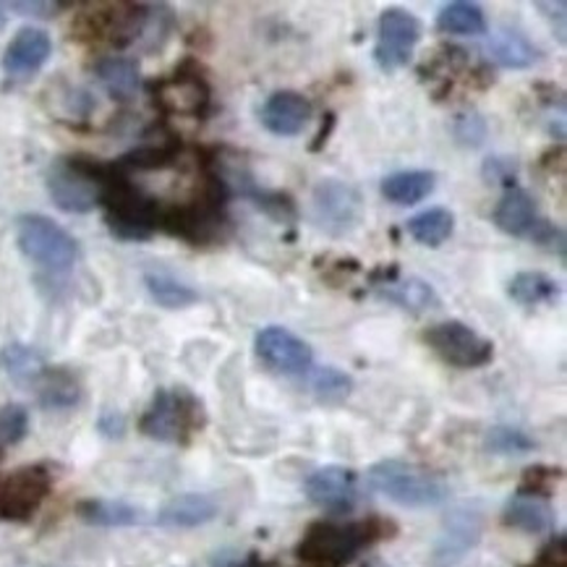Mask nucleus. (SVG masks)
I'll list each match as a JSON object with an SVG mask.
<instances>
[{"instance_id": "f257e3e1", "label": "nucleus", "mask_w": 567, "mask_h": 567, "mask_svg": "<svg viewBox=\"0 0 567 567\" xmlns=\"http://www.w3.org/2000/svg\"><path fill=\"white\" fill-rule=\"evenodd\" d=\"M100 205L105 207V223L121 241H147L159 230L163 207L140 192L115 163H103L100 178Z\"/></svg>"}, {"instance_id": "f03ea898", "label": "nucleus", "mask_w": 567, "mask_h": 567, "mask_svg": "<svg viewBox=\"0 0 567 567\" xmlns=\"http://www.w3.org/2000/svg\"><path fill=\"white\" fill-rule=\"evenodd\" d=\"M395 523L384 518L355 523H315L303 534L301 544H298V557L322 567H340L351 563L369 544L395 536Z\"/></svg>"}, {"instance_id": "7ed1b4c3", "label": "nucleus", "mask_w": 567, "mask_h": 567, "mask_svg": "<svg viewBox=\"0 0 567 567\" xmlns=\"http://www.w3.org/2000/svg\"><path fill=\"white\" fill-rule=\"evenodd\" d=\"M159 230L188 241L192 246H207L223 241L228 233L225 217V184L223 178H209L205 192L184 205L163 207Z\"/></svg>"}, {"instance_id": "20e7f679", "label": "nucleus", "mask_w": 567, "mask_h": 567, "mask_svg": "<svg viewBox=\"0 0 567 567\" xmlns=\"http://www.w3.org/2000/svg\"><path fill=\"white\" fill-rule=\"evenodd\" d=\"M369 486L403 507H437L450 497V486L440 474L405 461H382L369 468Z\"/></svg>"}, {"instance_id": "39448f33", "label": "nucleus", "mask_w": 567, "mask_h": 567, "mask_svg": "<svg viewBox=\"0 0 567 567\" xmlns=\"http://www.w3.org/2000/svg\"><path fill=\"white\" fill-rule=\"evenodd\" d=\"M205 405L202 400L184 388L159 390L147 411H144L140 429L147 437L168 445H186L188 440L205 426Z\"/></svg>"}, {"instance_id": "423d86ee", "label": "nucleus", "mask_w": 567, "mask_h": 567, "mask_svg": "<svg viewBox=\"0 0 567 567\" xmlns=\"http://www.w3.org/2000/svg\"><path fill=\"white\" fill-rule=\"evenodd\" d=\"M103 163L90 157L58 159L48 171V192L63 213L84 215L100 205Z\"/></svg>"}, {"instance_id": "0eeeda50", "label": "nucleus", "mask_w": 567, "mask_h": 567, "mask_svg": "<svg viewBox=\"0 0 567 567\" xmlns=\"http://www.w3.org/2000/svg\"><path fill=\"white\" fill-rule=\"evenodd\" d=\"M17 241L27 259L38 261L40 267L53 272H63L74 267L79 259V246L71 233L45 215H24L17 223Z\"/></svg>"}, {"instance_id": "6e6552de", "label": "nucleus", "mask_w": 567, "mask_h": 567, "mask_svg": "<svg viewBox=\"0 0 567 567\" xmlns=\"http://www.w3.org/2000/svg\"><path fill=\"white\" fill-rule=\"evenodd\" d=\"M311 209H315V223L319 230H324L332 238H343L361 223L363 202L351 184L327 178L315 188Z\"/></svg>"}, {"instance_id": "1a4fd4ad", "label": "nucleus", "mask_w": 567, "mask_h": 567, "mask_svg": "<svg viewBox=\"0 0 567 567\" xmlns=\"http://www.w3.org/2000/svg\"><path fill=\"white\" fill-rule=\"evenodd\" d=\"M426 346L457 369H478L494 359V346L463 322H442L424 332Z\"/></svg>"}, {"instance_id": "9d476101", "label": "nucleus", "mask_w": 567, "mask_h": 567, "mask_svg": "<svg viewBox=\"0 0 567 567\" xmlns=\"http://www.w3.org/2000/svg\"><path fill=\"white\" fill-rule=\"evenodd\" d=\"M421 40V21L403 9L382 11L377 24L374 61L384 74H395L398 69L411 63L413 50Z\"/></svg>"}, {"instance_id": "9b49d317", "label": "nucleus", "mask_w": 567, "mask_h": 567, "mask_svg": "<svg viewBox=\"0 0 567 567\" xmlns=\"http://www.w3.org/2000/svg\"><path fill=\"white\" fill-rule=\"evenodd\" d=\"M155 103L168 115H188V118H202L209 107V84L194 63H184L176 74L159 79L152 84Z\"/></svg>"}, {"instance_id": "f8f14e48", "label": "nucleus", "mask_w": 567, "mask_h": 567, "mask_svg": "<svg viewBox=\"0 0 567 567\" xmlns=\"http://www.w3.org/2000/svg\"><path fill=\"white\" fill-rule=\"evenodd\" d=\"M50 492V474L42 465H29L0 478V518L27 520L38 513Z\"/></svg>"}, {"instance_id": "ddd939ff", "label": "nucleus", "mask_w": 567, "mask_h": 567, "mask_svg": "<svg viewBox=\"0 0 567 567\" xmlns=\"http://www.w3.org/2000/svg\"><path fill=\"white\" fill-rule=\"evenodd\" d=\"M254 348H257L261 363L280 374H303L309 372L311 361H315L311 348L286 327L278 324L265 327L254 340Z\"/></svg>"}, {"instance_id": "4468645a", "label": "nucleus", "mask_w": 567, "mask_h": 567, "mask_svg": "<svg viewBox=\"0 0 567 567\" xmlns=\"http://www.w3.org/2000/svg\"><path fill=\"white\" fill-rule=\"evenodd\" d=\"M484 518L476 507H457L447 515L437 544L432 549V567H453L482 539Z\"/></svg>"}, {"instance_id": "2eb2a0df", "label": "nucleus", "mask_w": 567, "mask_h": 567, "mask_svg": "<svg viewBox=\"0 0 567 567\" xmlns=\"http://www.w3.org/2000/svg\"><path fill=\"white\" fill-rule=\"evenodd\" d=\"M372 282L384 301L395 303V307L413 311V315H424V311H432L440 307V296L437 290L429 286L426 280L421 278H398V267L392 265L380 267V270L372 272Z\"/></svg>"}, {"instance_id": "dca6fc26", "label": "nucleus", "mask_w": 567, "mask_h": 567, "mask_svg": "<svg viewBox=\"0 0 567 567\" xmlns=\"http://www.w3.org/2000/svg\"><path fill=\"white\" fill-rule=\"evenodd\" d=\"M309 499L330 513H348L355 505V474L343 465H324L307 478Z\"/></svg>"}, {"instance_id": "f3484780", "label": "nucleus", "mask_w": 567, "mask_h": 567, "mask_svg": "<svg viewBox=\"0 0 567 567\" xmlns=\"http://www.w3.org/2000/svg\"><path fill=\"white\" fill-rule=\"evenodd\" d=\"M53 53V40L42 29L27 27L17 32V38L9 42L3 55V71L11 79H29L34 76L42 65L48 63Z\"/></svg>"}, {"instance_id": "a211bd4d", "label": "nucleus", "mask_w": 567, "mask_h": 567, "mask_svg": "<svg viewBox=\"0 0 567 567\" xmlns=\"http://www.w3.org/2000/svg\"><path fill=\"white\" fill-rule=\"evenodd\" d=\"M261 126L275 136H298L311 121V103L301 92H275L259 113Z\"/></svg>"}, {"instance_id": "6ab92c4d", "label": "nucleus", "mask_w": 567, "mask_h": 567, "mask_svg": "<svg viewBox=\"0 0 567 567\" xmlns=\"http://www.w3.org/2000/svg\"><path fill=\"white\" fill-rule=\"evenodd\" d=\"M539 223L534 196L523 188H507L499 205L494 207V225L513 238H523Z\"/></svg>"}, {"instance_id": "aec40b11", "label": "nucleus", "mask_w": 567, "mask_h": 567, "mask_svg": "<svg viewBox=\"0 0 567 567\" xmlns=\"http://www.w3.org/2000/svg\"><path fill=\"white\" fill-rule=\"evenodd\" d=\"M503 520L507 526L526 530V534H547V530L555 528V511L549 507L547 497L518 492L505 505Z\"/></svg>"}, {"instance_id": "412c9836", "label": "nucleus", "mask_w": 567, "mask_h": 567, "mask_svg": "<svg viewBox=\"0 0 567 567\" xmlns=\"http://www.w3.org/2000/svg\"><path fill=\"white\" fill-rule=\"evenodd\" d=\"M486 53L497 65L503 69H530L534 63H539V48L530 42L526 34L518 29H497L486 42Z\"/></svg>"}, {"instance_id": "4be33fe9", "label": "nucleus", "mask_w": 567, "mask_h": 567, "mask_svg": "<svg viewBox=\"0 0 567 567\" xmlns=\"http://www.w3.org/2000/svg\"><path fill=\"white\" fill-rule=\"evenodd\" d=\"M94 74H97L100 84H103L115 100H121V103L134 100V94L140 92L142 74H140V63H136L134 58L107 55L94 65Z\"/></svg>"}, {"instance_id": "5701e85b", "label": "nucleus", "mask_w": 567, "mask_h": 567, "mask_svg": "<svg viewBox=\"0 0 567 567\" xmlns=\"http://www.w3.org/2000/svg\"><path fill=\"white\" fill-rule=\"evenodd\" d=\"M437 186V176L432 171H400L382 181V196L392 205L411 207L424 202Z\"/></svg>"}, {"instance_id": "b1692460", "label": "nucleus", "mask_w": 567, "mask_h": 567, "mask_svg": "<svg viewBox=\"0 0 567 567\" xmlns=\"http://www.w3.org/2000/svg\"><path fill=\"white\" fill-rule=\"evenodd\" d=\"M217 515V503L207 494H181L159 511V523L171 528H196Z\"/></svg>"}, {"instance_id": "393cba45", "label": "nucleus", "mask_w": 567, "mask_h": 567, "mask_svg": "<svg viewBox=\"0 0 567 567\" xmlns=\"http://www.w3.org/2000/svg\"><path fill=\"white\" fill-rule=\"evenodd\" d=\"M559 282L544 272H518L507 286V293L523 309L542 307V303H555L559 298Z\"/></svg>"}, {"instance_id": "a878e982", "label": "nucleus", "mask_w": 567, "mask_h": 567, "mask_svg": "<svg viewBox=\"0 0 567 567\" xmlns=\"http://www.w3.org/2000/svg\"><path fill=\"white\" fill-rule=\"evenodd\" d=\"M0 367L9 372L13 382L34 384L42 374H45L48 363H45V355H42L38 348L11 343L0 351Z\"/></svg>"}, {"instance_id": "bb28decb", "label": "nucleus", "mask_w": 567, "mask_h": 567, "mask_svg": "<svg viewBox=\"0 0 567 567\" xmlns=\"http://www.w3.org/2000/svg\"><path fill=\"white\" fill-rule=\"evenodd\" d=\"M34 388H38V398L45 409H71L82 395L76 377L65 369H45Z\"/></svg>"}, {"instance_id": "cd10ccee", "label": "nucleus", "mask_w": 567, "mask_h": 567, "mask_svg": "<svg viewBox=\"0 0 567 567\" xmlns=\"http://www.w3.org/2000/svg\"><path fill=\"white\" fill-rule=\"evenodd\" d=\"M455 230V215L445 207H432L426 213H421L409 220V233L413 241L421 246H429V249H437L453 236Z\"/></svg>"}, {"instance_id": "c85d7f7f", "label": "nucleus", "mask_w": 567, "mask_h": 567, "mask_svg": "<svg viewBox=\"0 0 567 567\" xmlns=\"http://www.w3.org/2000/svg\"><path fill=\"white\" fill-rule=\"evenodd\" d=\"M437 29L445 34H461V38H476L486 32V17L476 3L455 0L437 13Z\"/></svg>"}, {"instance_id": "c756f323", "label": "nucleus", "mask_w": 567, "mask_h": 567, "mask_svg": "<svg viewBox=\"0 0 567 567\" xmlns=\"http://www.w3.org/2000/svg\"><path fill=\"white\" fill-rule=\"evenodd\" d=\"M82 520L92 523V526H136L142 520V513L134 505L115 503V499H86L76 507Z\"/></svg>"}, {"instance_id": "7c9ffc66", "label": "nucleus", "mask_w": 567, "mask_h": 567, "mask_svg": "<svg viewBox=\"0 0 567 567\" xmlns=\"http://www.w3.org/2000/svg\"><path fill=\"white\" fill-rule=\"evenodd\" d=\"M144 286L163 309H186L199 301V293L192 286L176 280L168 272H147L144 275Z\"/></svg>"}, {"instance_id": "2f4dec72", "label": "nucleus", "mask_w": 567, "mask_h": 567, "mask_svg": "<svg viewBox=\"0 0 567 567\" xmlns=\"http://www.w3.org/2000/svg\"><path fill=\"white\" fill-rule=\"evenodd\" d=\"M238 192H241L244 196H249L254 205H257L265 215H270L272 220H278V223H293L296 220V215H298L296 205H293V199H290L288 194L270 192V188H259L251 178L238 181Z\"/></svg>"}, {"instance_id": "473e14b6", "label": "nucleus", "mask_w": 567, "mask_h": 567, "mask_svg": "<svg viewBox=\"0 0 567 567\" xmlns=\"http://www.w3.org/2000/svg\"><path fill=\"white\" fill-rule=\"evenodd\" d=\"M309 388H311V392H315V398L319 400V403L340 405V403H346L348 395H351L353 380L336 367H322V369H315V372H311Z\"/></svg>"}, {"instance_id": "72a5a7b5", "label": "nucleus", "mask_w": 567, "mask_h": 567, "mask_svg": "<svg viewBox=\"0 0 567 567\" xmlns=\"http://www.w3.org/2000/svg\"><path fill=\"white\" fill-rule=\"evenodd\" d=\"M484 447L494 455H526L536 447V442L526 432L513 426H494L486 432Z\"/></svg>"}, {"instance_id": "f704fd0d", "label": "nucleus", "mask_w": 567, "mask_h": 567, "mask_svg": "<svg viewBox=\"0 0 567 567\" xmlns=\"http://www.w3.org/2000/svg\"><path fill=\"white\" fill-rule=\"evenodd\" d=\"M450 131H453L455 142L461 144V147L476 150L486 142L489 126H486V121L478 113H461L453 118V126H450Z\"/></svg>"}, {"instance_id": "c9c22d12", "label": "nucleus", "mask_w": 567, "mask_h": 567, "mask_svg": "<svg viewBox=\"0 0 567 567\" xmlns=\"http://www.w3.org/2000/svg\"><path fill=\"white\" fill-rule=\"evenodd\" d=\"M29 429V413L21 409V405L11 403L0 409V442L3 445H17V442L24 440Z\"/></svg>"}, {"instance_id": "e433bc0d", "label": "nucleus", "mask_w": 567, "mask_h": 567, "mask_svg": "<svg viewBox=\"0 0 567 567\" xmlns=\"http://www.w3.org/2000/svg\"><path fill=\"white\" fill-rule=\"evenodd\" d=\"M559 476H563V471L559 468H544V465H536V468H528L526 476H523L520 492L547 497V494L551 492V486L557 484Z\"/></svg>"}, {"instance_id": "4c0bfd02", "label": "nucleus", "mask_w": 567, "mask_h": 567, "mask_svg": "<svg viewBox=\"0 0 567 567\" xmlns=\"http://www.w3.org/2000/svg\"><path fill=\"white\" fill-rule=\"evenodd\" d=\"M528 236L534 238V244L544 246V249L557 254V257H565V230L559 228V225L539 220L534 225V230H530Z\"/></svg>"}, {"instance_id": "58836bf2", "label": "nucleus", "mask_w": 567, "mask_h": 567, "mask_svg": "<svg viewBox=\"0 0 567 567\" xmlns=\"http://www.w3.org/2000/svg\"><path fill=\"white\" fill-rule=\"evenodd\" d=\"M482 173H484L486 184H507V186H511L515 173H518V163H515L513 157H489L484 163Z\"/></svg>"}, {"instance_id": "ea45409f", "label": "nucleus", "mask_w": 567, "mask_h": 567, "mask_svg": "<svg viewBox=\"0 0 567 567\" xmlns=\"http://www.w3.org/2000/svg\"><path fill=\"white\" fill-rule=\"evenodd\" d=\"M530 567H567V544L565 539H555L547 549L542 551V557L536 559Z\"/></svg>"}, {"instance_id": "a19ab883", "label": "nucleus", "mask_w": 567, "mask_h": 567, "mask_svg": "<svg viewBox=\"0 0 567 567\" xmlns=\"http://www.w3.org/2000/svg\"><path fill=\"white\" fill-rule=\"evenodd\" d=\"M9 6L13 11L24 13V17H50V11L58 9L55 3H19V0H13Z\"/></svg>"}, {"instance_id": "79ce46f5", "label": "nucleus", "mask_w": 567, "mask_h": 567, "mask_svg": "<svg viewBox=\"0 0 567 567\" xmlns=\"http://www.w3.org/2000/svg\"><path fill=\"white\" fill-rule=\"evenodd\" d=\"M100 429H103L105 434H111V437H118L123 432V419L118 413H105L103 421H100Z\"/></svg>"}, {"instance_id": "37998d69", "label": "nucleus", "mask_w": 567, "mask_h": 567, "mask_svg": "<svg viewBox=\"0 0 567 567\" xmlns=\"http://www.w3.org/2000/svg\"><path fill=\"white\" fill-rule=\"evenodd\" d=\"M6 27V13H3V9H0V29Z\"/></svg>"}]
</instances>
